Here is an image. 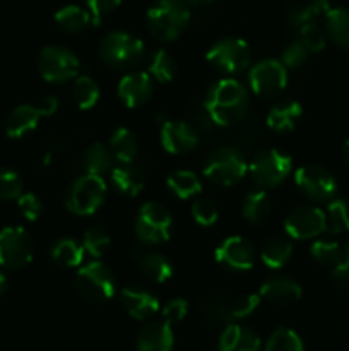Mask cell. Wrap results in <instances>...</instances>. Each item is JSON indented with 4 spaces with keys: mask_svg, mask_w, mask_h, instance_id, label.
Segmentation results:
<instances>
[{
    "mask_svg": "<svg viewBox=\"0 0 349 351\" xmlns=\"http://www.w3.org/2000/svg\"><path fill=\"white\" fill-rule=\"evenodd\" d=\"M248 91L240 81L226 77L209 88L204 110L214 125L231 127L242 122L248 112Z\"/></svg>",
    "mask_w": 349,
    "mask_h": 351,
    "instance_id": "1",
    "label": "cell"
},
{
    "mask_svg": "<svg viewBox=\"0 0 349 351\" xmlns=\"http://www.w3.org/2000/svg\"><path fill=\"white\" fill-rule=\"evenodd\" d=\"M147 29L156 40L170 43L178 40L190 23V9L185 0H156L147 10Z\"/></svg>",
    "mask_w": 349,
    "mask_h": 351,
    "instance_id": "2",
    "label": "cell"
},
{
    "mask_svg": "<svg viewBox=\"0 0 349 351\" xmlns=\"http://www.w3.org/2000/svg\"><path fill=\"white\" fill-rule=\"evenodd\" d=\"M99 57L108 67L125 71L142 60L144 43L125 31H112L99 43Z\"/></svg>",
    "mask_w": 349,
    "mask_h": 351,
    "instance_id": "3",
    "label": "cell"
},
{
    "mask_svg": "<svg viewBox=\"0 0 349 351\" xmlns=\"http://www.w3.org/2000/svg\"><path fill=\"white\" fill-rule=\"evenodd\" d=\"M248 171L245 156L235 147H221L205 158L202 175L219 187L236 185Z\"/></svg>",
    "mask_w": 349,
    "mask_h": 351,
    "instance_id": "4",
    "label": "cell"
},
{
    "mask_svg": "<svg viewBox=\"0 0 349 351\" xmlns=\"http://www.w3.org/2000/svg\"><path fill=\"white\" fill-rule=\"evenodd\" d=\"M75 288L84 300L91 304H105L116 293L115 274L106 264L96 259L77 271Z\"/></svg>",
    "mask_w": 349,
    "mask_h": 351,
    "instance_id": "5",
    "label": "cell"
},
{
    "mask_svg": "<svg viewBox=\"0 0 349 351\" xmlns=\"http://www.w3.org/2000/svg\"><path fill=\"white\" fill-rule=\"evenodd\" d=\"M106 199V184L99 175L84 173L70 185L65 197V206L72 215L91 216L98 211Z\"/></svg>",
    "mask_w": 349,
    "mask_h": 351,
    "instance_id": "6",
    "label": "cell"
},
{
    "mask_svg": "<svg viewBox=\"0 0 349 351\" xmlns=\"http://www.w3.org/2000/svg\"><path fill=\"white\" fill-rule=\"evenodd\" d=\"M293 170V160L277 149H266L255 154L248 171L253 184L262 191L276 189L287 178Z\"/></svg>",
    "mask_w": 349,
    "mask_h": 351,
    "instance_id": "7",
    "label": "cell"
},
{
    "mask_svg": "<svg viewBox=\"0 0 349 351\" xmlns=\"http://www.w3.org/2000/svg\"><path fill=\"white\" fill-rule=\"evenodd\" d=\"M209 65L226 75L242 74L252 62V50L248 43L240 38H222L207 50Z\"/></svg>",
    "mask_w": 349,
    "mask_h": 351,
    "instance_id": "8",
    "label": "cell"
},
{
    "mask_svg": "<svg viewBox=\"0 0 349 351\" xmlns=\"http://www.w3.org/2000/svg\"><path fill=\"white\" fill-rule=\"evenodd\" d=\"M81 69V60L74 51L64 47H44L38 55V71L47 82L64 84L75 79Z\"/></svg>",
    "mask_w": 349,
    "mask_h": 351,
    "instance_id": "9",
    "label": "cell"
},
{
    "mask_svg": "<svg viewBox=\"0 0 349 351\" xmlns=\"http://www.w3.org/2000/svg\"><path fill=\"white\" fill-rule=\"evenodd\" d=\"M171 215L157 202H146L135 218V235L147 245H157L171 237Z\"/></svg>",
    "mask_w": 349,
    "mask_h": 351,
    "instance_id": "10",
    "label": "cell"
},
{
    "mask_svg": "<svg viewBox=\"0 0 349 351\" xmlns=\"http://www.w3.org/2000/svg\"><path fill=\"white\" fill-rule=\"evenodd\" d=\"M34 245L29 233L21 226H5L0 232V266L23 269L33 261Z\"/></svg>",
    "mask_w": 349,
    "mask_h": 351,
    "instance_id": "11",
    "label": "cell"
},
{
    "mask_svg": "<svg viewBox=\"0 0 349 351\" xmlns=\"http://www.w3.org/2000/svg\"><path fill=\"white\" fill-rule=\"evenodd\" d=\"M248 84L250 89L262 98L281 95L287 86V67L274 58L260 60L250 69Z\"/></svg>",
    "mask_w": 349,
    "mask_h": 351,
    "instance_id": "12",
    "label": "cell"
},
{
    "mask_svg": "<svg viewBox=\"0 0 349 351\" xmlns=\"http://www.w3.org/2000/svg\"><path fill=\"white\" fill-rule=\"evenodd\" d=\"M294 182L301 194L315 202L332 201L337 192V182H335L334 175L317 165H305V167L298 168L294 173Z\"/></svg>",
    "mask_w": 349,
    "mask_h": 351,
    "instance_id": "13",
    "label": "cell"
},
{
    "mask_svg": "<svg viewBox=\"0 0 349 351\" xmlns=\"http://www.w3.org/2000/svg\"><path fill=\"white\" fill-rule=\"evenodd\" d=\"M284 230L289 239H315L325 232V213L315 206H298L284 219Z\"/></svg>",
    "mask_w": 349,
    "mask_h": 351,
    "instance_id": "14",
    "label": "cell"
},
{
    "mask_svg": "<svg viewBox=\"0 0 349 351\" xmlns=\"http://www.w3.org/2000/svg\"><path fill=\"white\" fill-rule=\"evenodd\" d=\"M216 261L229 271H250L255 264L253 245L243 237H228L214 252Z\"/></svg>",
    "mask_w": 349,
    "mask_h": 351,
    "instance_id": "15",
    "label": "cell"
},
{
    "mask_svg": "<svg viewBox=\"0 0 349 351\" xmlns=\"http://www.w3.org/2000/svg\"><path fill=\"white\" fill-rule=\"evenodd\" d=\"M159 141L170 154L190 153L198 144V130L183 120H166L161 125Z\"/></svg>",
    "mask_w": 349,
    "mask_h": 351,
    "instance_id": "16",
    "label": "cell"
},
{
    "mask_svg": "<svg viewBox=\"0 0 349 351\" xmlns=\"http://www.w3.org/2000/svg\"><path fill=\"white\" fill-rule=\"evenodd\" d=\"M154 86L149 72H130L118 82V98L127 108H139L149 101Z\"/></svg>",
    "mask_w": 349,
    "mask_h": 351,
    "instance_id": "17",
    "label": "cell"
},
{
    "mask_svg": "<svg viewBox=\"0 0 349 351\" xmlns=\"http://www.w3.org/2000/svg\"><path fill=\"white\" fill-rule=\"evenodd\" d=\"M120 302L130 317L146 321L159 311V300L156 295L140 287H125L120 291Z\"/></svg>",
    "mask_w": 349,
    "mask_h": 351,
    "instance_id": "18",
    "label": "cell"
},
{
    "mask_svg": "<svg viewBox=\"0 0 349 351\" xmlns=\"http://www.w3.org/2000/svg\"><path fill=\"white\" fill-rule=\"evenodd\" d=\"M262 300L270 302L276 305H291L296 304L303 295L300 283L287 276H272L266 280L259 291Z\"/></svg>",
    "mask_w": 349,
    "mask_h": 351,
    "instance_id": "19",
    "label": "cell"
},
{
    "mask_svg": "<svg viewBox=\"0 0 349 351\" xmlns=\"http://www.w3.org/2000/svg\"><path fill=\"white\" fill-rule=\"evenodd\" d=\"M174 336L168 322H149L137 336V351H171Z\"/></svg>",
    "mask_w": 349,
    "mask_h": 351,
    "instance_id": "20",
    "label": "cell"
},
{
    "mask_svg": "<svg viewBox=\"0 0 349 351\" xmlns=\"http://www.w3.org/2000/svg\"><path fill=\"white\" fill-rule=\"evenodd\" d=\"M260 338L248 328L238 324L224 326L218 351H260Z\"/></svg>",
    "mask_w": 349,
    "mask_h": 351,
    "instance_id": "21",
    "label": "cell"
},
{
    "mask_svg": "<svg viewBox=\"0 0 349 351\" xmlns=\"http://www.w3.org/2000/svg\"><path fill=\"white\" fill-rule=\"evenodd\" d=\"M301 115H303V108H301L300 103L294 101V99H286V101L277 103L269 110L266 119L267 127L277 134H286L296 127Z\"/></svg>",
    "mask_w": 349,
    "mask_h": 351,
    "instance_id": "22",
    "label": "cell"
},
{
    "mask_svg": "<svg viewBox=\"0 0 349 351\" xmlns=\"http://www.w3.org/2000/svg\"><path fill=\"white\" fill-rule=\"evenodd\" d=\"M41 113L33 105H19L9 113L5 120V134L10 139H23L38 127Z\"/></svg>",
    "mask_w": 349,
    "mask_h": 351,
    "instance_id": "23",
    "label": "cell"
},
{
    "mask_svg": "<svg viewBox=\"0 0 349 351\" xmlns=\"http://www.w3.org/2000/svg\"><path fill=\"white\" fill-rule=\"evenodd\" d=\"M331 9V0H308L305 3H298L287 10V26L298 31L307 24L317 23L320 17H325V14Z\"/></svg>",
    "mask_w": 349,
    "mask_h": 351,
    "instance_id": "24",
    "label": "cell"
},
{
    "mask_svg": "<svg viewBox=\"0 0 349 351\" xmlns=\"http://www.w3.org/2000/svg\"><path fill=\"white\" fill-rule=\"evenodd\" d=\"M109 151L120 165H132L139 154V141L132 130L120 127L109 137Z\"/></svg>",
    "mask_w": 349,
    "mask_h": 351,
    "instance_id": "25",
    "label": "cell"
},
{
    "mask_svg": "<svg viewBox=\"0 0 349 351\" xmlns=\"http://www.w3.org/2000/svg\"><path fill=\"white\" fill-rule=\"evenodd\" d=\"M325 33L339 48H349V9L337 7L325 14Z\"/></svg>",
    "mask_w": 349,
    "mask_h": 351,
    "instance_id": "26",
    "label": "cell"
},
{
    "mask_svg": "<svg viewBox=\"0 0 349 351\" xmlns=\"http://www.w3.org/2000/svg\"><path fill=\"white\" fill-rule=\"evenodd\" d=\"M291 256H293V242L284 237H274V239L267 240L260 250V259H262L263 266L269 269H281L283 266H286Z\"/></svg>",
    "mask_w": 349,
    "mask_h": 351,
    "instance_id": "27",
    "label": "cell"
},
{
    "mask_svg": "<svg viewBox=\"0 0 349 351\" xmlns=\"http://www.w3.org/2000/svg\"><path fill=\"white\" fill-rule=\"evenodd\" d=\"M112 185L120 194L135 197L144 189V175L132 165H120L112 170Z\"/></svg>",
    "mask_w": 349,
    "mask_h": 351,
    "instance_id": "28",
    "label": "cell"
},
{
    "mask_svg": "<svg viewBox=\"0 0 349 351\" xmlns=\"http://www.w3.org/2000/svg\"><path fill=\"white\" fill-rule=\"evenodd\" d=\"M272 211V202H270L269 194L266 191H253L248 192L243 199L242 204V215L243 218L253 225H260V223L267 221Z\"/></svg>",
    "mask_w": 349,
    "mask_h": 351,
    "instance_id": "29",
    "label": "cell"
},
{
    "mask_svg": "<svg viewBox=\"0 0 349 351\" xmlns=\"http://www.w3.org/2000/svg\"><path fill=\"white\" fill-rule=\"evenodd\" d=\"M81 167L84 170V173L91 175H105L112 170L113 167V154L109 151V147H106L105 144L94 143L84 151L81 160Z\"/></svg>",
    "mask_w": 349,
    "mask_h": 351,
    "instance_id": "30",
    "label": "cell"
},
{
    "mask_svg": "<svg viewBox=\"0 0 349 351\" xmlns=\"http://www.w3.org/2000/svg\"><path fill=\"white\" fill-rule=\"evenodd\" d=\"M55 23L67 33H81L92 24L91 12L79 5H65L55 14Z\"/></svg>",
    "mask_w": 349,
    "mask_h": 351,
    "instance_id": "31",
    "label": "cell"
},
{
    "mask_svg": "<svg viewBox=\"0 0 349 351\" xmlns=\"http://www.w3.org/2000/svg\"><path fill=\"white\" fill-rule=\"evenodd\" d=\"M140 273L153 283H166L173 276V266L163 254L151 252L142 256L139 263Z\"/></svg>",
    "mask_w": 349,
    "mask_h": 351,
    "instance_id": "32",
    "label": "cell"
},
{
    "mask_svg": "<svg viewBox=\"0 0 349 351\" xmlns=\"http://www.w3.org/2000/svg\"><path fill=\"white\" fill-rule=\"evenodd\" d=\"M51 261L62 267H79L84 261V247L72 239H62L51 247Z\"/></svg>",
    "mask_w": 349,
    "mask_h": 351,
    "instance_id": "33",
    "label": "cell"
},
{
    "mask_svg": "<svg viewBox=\"0 0 349 351\" xmlns=\"http://www.w3.org/2000/svg\"><path fill=\"white\" fill-rule=\"evenodd\" d=\"M166 185L171 194L178 199H190L202 191V184L197 175L190 170H177L166 178Z\"/></svg>",
    "mask_w": 349,
    "mask_h": 351,
    "instance_id": "34",
    "label": "cell"
},
{
    "mask_svg": "<svg viewBox=\"0 0 349 351\" xmlns=\"http://www.w3.org/2000/svg\"><path fill=\"white\" fill-rule=\"evenodd\" d=\"M325 232L342 233L349 230V204L344 199H332L325 209Z\"/></svg>",
    "mask_w": 349,
    "mask_h": 351,
    "instance_id": "35",
    "label": "cell"
},
{
    "mask_svg": "<svg viewBox=\"0 0 349 351\" xmlns=\"http://www.w3.org/2000/svg\"><path fill=\"white\" fill-rule=\"evenodd\" d=\"M99 95H101V93H99V86L96 84L94 79L88 77V75H79V77H75L72 96H74V101L79 108H94L99 101Z\"/></svg>",
    "mask_w": 349,
    "mask_h": 351,
    "instance_id": "36",
    "label": "cell"
},
{
    "mask_svg": "<svg viewBox=\"0 0 349 351\" xmlns=\"http://www.w3.org/2000/svg\"><path fill=\"white\" fill-rule=\"evenodd\" d=\"M263 351H305V345L293 329L281 326L270 332Z\"/></svg>",
    "mask_w": 349,
    "mask_h": 351,
    "instance_id": "37",
    "label": "cell"
},
{
    "mask_svg": "<svg viewBox=\"0 0 349 351\" xmlns=\"http://www.w3.org/2000/svg\"><path fill=\"white\" fill-rule=\"evenodd\" d=\"M342 252L344 249L334 240H315L310 247V256L320 266L334 267L341 261Z\"/></svg>",
    "mask_w": 349,
    "mask_h": 351,
    "instance_id": "38",
    "label": "cell"
},
{
    "mask_svg": "<svg viewBox=\"0 0 349 351\" xmlns=\"http://www.w3.org/2000/svg\"><path fill=\"white\" fill-rule=\"evenodd\" d=\"M149 74L157 82H170L177 75V60L166 50H157L151 58Z\"/></svg>",
    "mask_w": 349,
    "mask_h": 351,
    "instance_id": "39",
    "label": "cell"
},
{
    "mask_svg": "<svg viewBox=\"0 0 349 351\" xmlns=\"http://www.w3.org/2000/svg\"><path fill=\"white\" fill-rule=\"evenodd\" d=\"M109 243H112V237L101 226H92L82 237V247H84L86 254L94 259H99L108 250Z\"/></svg>",
    "mask_w": 349,
    "mask_h": 351,
    "instance_id": "40",
    "label": "cell"
},
{
    "mask_svg": "<svg viewBox=\"0 0 349 351\" xmlns=\"http://www.w3.org/2000/svg\"><path fill=\"white\" fill-rule=\"evenodd\" d=\"M23 194V180L10 168H0V201H14Z\"/></svg>",
    "mask_w": 349,
    "mask_h": 351,
    "instance_id": "41",
    "label": "cell"
},
{
    "mask_svg": "<svg viewBox=\"0 0 349 351\" xmlns=\"http://www.w3.org/2000/svg\"><path fill=\"white\" fill-rule=\"evenodd\" d=\"M298 33H300L301 43L308 48L310 53H318V51H322L325 48V43H327L325 33L322 31V27L318 26L317 23L307 24V26H303L301 29H298Z\"/></svg>",
    "mask_w": 349,
    "mask_h": 351,
    "instance_id": "42",
    "label": "cell"
},
{
    "mask_svg": "<svg viewBox=\"0 0 349 351\" xmlns=\"http://www.w3.org/2000/svg\"><path fill=\"white\" fill-rule=\"evenodd\" d=\"M192 218L201 226H211L218 221V208L209 199H197L190 208Z\"/></svg>",
    "mask_w": 349,
    "mask_h": 351,
    "instance_id": "43",
    "label": "cell"
},
{
    "mask_svg": "<svg viewBox=\"0 0 349 351\" xmlns=\"http://www.w3.org/2000/svg\"><path fill=\"white\" fill-rule=\"evenodd\" d=\"M260 295L250 293L245 297H238L236 300H233L229 305V315H231V321H238V319H245L248 315H252L255 312V308L260 305Z\"/></svg>",
    "mask_w": 349,
    "mask_h": 351,
    "instance_id": "44",
    "label": "cell"
},
{
    "mask_svg": "<svg viewBox=\"0 0 349 351\" xmlns=\"http://www.w3.org/2000/svg\"><path fill=\"white\" fill-rule=\"evenodd\" d=\"M308 55H310L308 48L301 43L300 38H296V40L291 41V43L283 50L281 62H283L287 69H296L301 67V65L308 60Z\"/></svg>",
    "mask_w": 349,
    "mask_h": 351,
    "instance_id": "45",
    "label": "cell"
},
{
    "mask_svg": "<svg viewBox=\"0 0 349 351\" xmlns=\"http://www.w3.org/2000/svg\"><path fill=\"white\" fill-rule=\"evenodd\" d=\"M17 208H19L21 215L27 219V221H36L41 215H43V202L36 194H21L17 199Z\"/></svg>",
    "mask_w": 349,
    "mask_h": 351,
    "instance_id": "46",
    "label": "cell"
},
{
    "mask_svg": "<svg viewBox=\"0 0 349 351\" xmlns=\"http://www.w3.org/2000/svg\"><path fill=\"white\" fill-rule=\"evenodd\" d=\"M120 3H122V0H86V5H88L89 12H91L94 26H98L103 17L112 14Z\"/></svg>",
    "mask_w": 349,
    "mask_h": 351,
    "instance_id": "47",
    "label": "cell"
},
{
    "mask_svg": "<svg viewBox=\"0 0 349 351\" xmlns=\"http://www.w3.org/2000/svg\"><path fill=\"white\" fill-rule=\"evenodd\" d=\"M188 312V304L183 298H173L163 307V319L168 324H178L185 319Z\"/></svg>",
    "mask_w": 349,
    "mask_h": 351,
    "instance_id": "48",
    "label": "cell"
},
{
    "mask_svg": "<svg viewBox=\"0 0 349 351\" xmlns=\"http://www.w3.org/2000/svg\"><path fill=\"white\" fill-rule=\"evenodd\" d=\"M332 280L342 285H349V243L344 247L341 261L332 267Z\"/></svg>",
    "mask_w": 349,
    "mask_h": 351,
    "instance_id": "49",
    "label": "cell"
},
{
    "mask_svg": "<svg viewBox=\"0 0 349 351\" xmlns=\"http://www.w3.org/2000/svg\"><path fill=\"white\" fill-rule=\"evenodd\" d=\"M38 112L41 113V117H50L53 115L58 110V99L55 96H44L40 99V103L36 105Z\"/></svg>",
    "mask_w": 349,
    "mask_h": 351,
    "instance_id": "50",
    "label": "cell"
},
{
    "mask_svg": "<svg viewBox=\"0 0 349 351\" xmlns=\"http://www.w3.org/2000/svg\"><path fill=\"white\" fill-rule=\"evenodd\" d=\"M7 290H9V280H7L5 274L0 273V297L5 295Z\"/></svg>",
    "mask_w": 349,
    "mask_h": 351,
    "instance_id": "51",
    "label": "cell"
},
{
    "mask_svg": "<svg viewBox=\"0 0 349 351\" xmlns=\"http://www.w3.org/2000/svg\"><path fill=\"white\" fill-rule=\"evenodd\" d=\"M185 2H187L188 5L201 7V5H207V3H211L212 0H185Z\"/></svg>",
    "mask_w": 349,
    "mask_h": 351,
    "instance_id": "52",
    "label": "cell"
},
{
    "mask_svg": "<svg viewBox=\"0 0 349 351\" xmlns=\"http://www.w3.org/2000/svg\"><path fill=\"white\" fill-rule=\"evenodd\" d=\"M342 158H344L346 165L349 167V139L344 143V147H342Z\"/></svg>",
    "mask_w": 349,
    "mask_h": 351,
    "instance_id": "53",
    "label": "cell"
}]
</instances>
